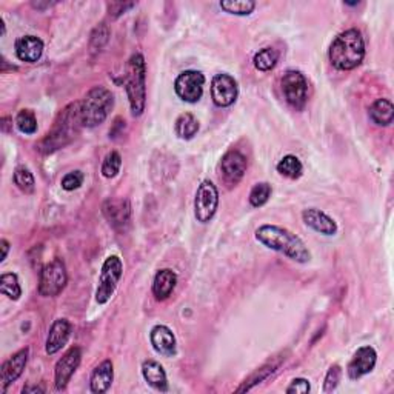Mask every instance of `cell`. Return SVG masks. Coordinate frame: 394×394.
I'll use <instances>...</instances> for the list:
<instances>
[{"instance_id":"1","label":"cell","mask_w":394,"mask_h":394,"mask_svg":"<svg viewBox=\"0 0 394 394\" xmlns=\"http://www.w3.org/2000/svg\"><path fill=\"white\" fill-rule=\"evenodd\" d=\"M256 239L269 250L281 253L297 264H308L311 260V253L304 240L283 227L262 225L256 230Z\"/></svg>"},{"instance_id":"2","label":"cell","mask_w":394,"mask_h":394,"mask_svg":"<svg viewBox=\"0 0 394 394\" xmlns=\"http://www.w3.org/2000/svg\"><path fill=\"white\" fill-rule=\"evenodd\" d=\"M328 57L336 70L352 71L359 67L365 57V42L361 31L347 30L340 33L331 43Z\"/></svg>"},{"instance_id":"3","label":"cell","mask_w":394,"mask_h":394,"mask_svg":"<svg viewBox=\"0 0 394 394\" xmlns=\"http://www.w3.org/2000/svg\"><path fill=\"white\" fill-rule=\"evenodd\" d=\"M82 118H80V102H74L70 104L67 108H63V111L57 118L53 129L49 131L47 137L43 139L39 145V150L45 155L54 152L65 145H68L72 139H74L79 133V129L82 128Z\"/></svg>"},{"instance_id":"4","label":"cell","mask_w":394,"mask_h":394,"mask_svg":"<svg viewBox=\"0 0 394 394\" xmlns=\"http://www.w3.org/2000/svg\"><path fill=\"white\" fill-rule=\"evenodd\" d=\"M147 63L142 54L131 56L127 63V74H125V90L129 100L131 114L137 118L145 111V104H147Z\"/></svg>"},{"instance_id":"5","label":"cell","mask_w":394,"mask_h":394,"mask_svg":"<svg viewBox=\"0 0 394 394\" xmlns=\"http://www.w3.org/2000/svg\"><path fill=\"white\" fill-rule=\"evenodd\" d=\"M113 107L114 97L111 91L104 88V86H94L86 94L85 99L80 102L82 125L86 128H94L104 123Z\"/></svg>"},{"instance_id":"6","label":"cell","mask_w":394,"mask_h":394,"mask_svg":"<svg viewBox=\"0 0 394 394\" xmlns=\"http://www.w3.org/2000/svg\"><path fill=\"white\" fill-rule=\"evenodd\" d=\"M68 274L62 259H54L42 268L39 277V294L43 297H54L61 294L67 287Z\"/></svg>"},{"instance_id":"7","label":"cell","mask_w":394,"mask_h":394,"mask_svg":"<svg viewBox=\"0 0 394 394\" xmlns=\"http://www.w3.org/2000/svg\"><path fill=\"white\" fill-rule=\"evenodd\" d=\"M122 273H123V264L118 256H109L105 259L99 277V287L96 290L97 304L104 305L113 297L122 277Z\"/></svg>"},{"instance_id":"8","label":"cell","mask_w":394,"mask_h":394,"mask_svg":"<svg viewBox=\"0 0 394 394\" xmlns=\"http://www.w3.org/2000/svg\"><path fill=\"white\" fill-rule=\"evenodd\" d=\"M282 93L283 97L294 109H304L306 99H308V82L301 71L290 70L283 74L282 80Z\"/></svg>"},{"instance_id":"9","label":"cell","mask_w":394,"mask_h":394,"mask_svg":"<svg viewBox=\"0 0 394 394\" xmlns=\"http://www.w3.org/2000/svg\"><path fill=\"white\" fill-rule=\"evenodd\" d=\"M219 207V191L211 180H203L197 188L194 199V214L200 223H207L214 217Z\"/></svg>"},{"instance_id":"10","label":"cell","mask_w":394,"mask_h":394,"mask_svg":"<svg viewBox=\"0 0 394 394\" xmlns=\"http://www.w3.org/2000/svg\"><path fill=\"white\" fill-rule=\"evenodd\" d=\"M203 85H205V76L200 71L188 70L178 76L176 82H174V90L184 102L196 104L202 97Z\"/></svg>"},{"instance_id":"11","label":"cell","mask_w":394,"mask_h":394,"mask_svg":"<svg viewBox=\"0 0 394 394\" xmlns=\"http://www.w3.org/2000/svg\"><path fill=\"white\" fill-rule=\"evenodd\" d=\"M239 94L237 82L230 74H216L211 82V97L219 108H227L235 104Z\"/></svg>"},{"instance_id":"12","label":"cell","mask_w":394,"mask_h":394,"mask_svg":"<svg viewBox=\"0 0 394 394\" xmlns=\"http://www.w3.org/2000/svg\"><path fill=\"white\" fill-rule=\"evenodd\" d=\"M80 361H82V349L79 347H72L63 354L62 359L56 363L54 384L57 391L65 390V386L68 385L72 375H74L76 370L79 368Z\"/></svg>"},{"instance_id":"13","label":"cell","mask_w":394,"mask_h":394,"mask_svg":"<svg viewBox=\"0 0 394 394\" xmlns=\"http://www.w3.org/2000/svg\"><path fill=\"white\" fill-rule=\"evenodd\" d=\"M376 362H377L376 349L373 347H370V345L361 347L354 353L353 359L349 361L347 373H348L349 379L357 381V379H361L362 376L371 373V371H373L375 367H376Z\"/></svg>"},{"instance_id":"14","label":"cell","mask_w":394,"mask_h":394,"mask_svg":"<svg viewBox=\"0 0 394 394\" xmlns=\"http://www.w3.org/2000/svg\"><path fill=\"white\" fill-rule=\"evenodd\" d=\"M104 216L116 230H125L131 221V205L127 199H108L105 200Z\"/></svg>"},{"instance_id":"15","label":"cell","mask_w":394,"mask_h":394,"mask_svg":"<svg viewBox=\"0 0 394 394\" xmlns=\"http://www.w3.org/2000/svg\"><path fill=\"white\" fill-rule=\"evenodd\" d=\"M28 354H30V349L24 348L20 352L14 353L10 359H6L2 365V370H0V381H2V391H5L8 386L16 382L17 379L24 373V370L26 367L28 362Z\"/></svg>"},{"instance_id":"16","label":"cell","mask_w":394,"mask_h":394,"mask_svg":"<svg viewBox=\"0 0 394 394\" xmlns=\"http://www.w3.org/2000/svg\"><path fill=\"white\" fill-rule=\"evenodd\" d=\"M246 166H248L246 157L237 150L228 151L227 155L222 157V162H221L222 174H223L225 180L230 182V184L233 185L239 184L240 179L245 176Z\"/></svg>"},{"instance_id":"17","label":"cell","mask_w":394,"mask_h":394,"mask_svg":"<svg viewBox=\"0 0 394 394\" xmlns=\"http://www.w3.org/2000/svg\"><path fill=\"white\" fill-rule=\"evenodd\" d=\"M302 219L306 227H310L311 230H315L324 236H334L338 233V223H336L334 219L317 208L304 210Z\"/></svg>"},{"instance_id":"18","label":"cell","mask_w":394,"mask_h":394,"mask_svg":"<svg viewBox=\"0 0 394 394\" xmlns=\"http://www.w3.org/2000/svg\"><path fill=\"white\" fill-rule=\"evenodd\" d=\"M72 326L67 319H57L49 328L45 349L49 356L59 353L70 340Z\"/></svg>"},{"instance_id":"19","label":"cell","mask_w":394,"mask_h":394,"mask_svg":"<svg viewBox=\"0 0 394 394\" xmlns=\"http://www.w3.org/2000/svg\"><path fill=\"white\" fill-rule=\"evenodd\" d=\"M150 340L152 348L156 349L159 354L165 357H173L178 353L176 338H174L173 331L165 325H156L150 333Z\"/></svg>"},{"instance_id":"20","label":"cell","mask_w":394,"mask_h":394,"mask_svg":"<svg viewBox=\"0 0 394 394\" xmlns=\"http://www.w3.org/2000/svg\"><path fill=\"white\" fill-rule=\"evenodd\" d=\"M43 54V42L36 36H24L16 40L17 59L26 63L38 62Z\"/></svg>"},{"instance_id":"21","label":"cell","mask_w":394,"mask_h":394,"mask_svg":"<svg viewBox=\"0 0 394 394\" xmlns=\"http://www.w3.org/2000/svg\"><path fill=\"white\" fill-rule=\"evenodd\" d=\"M178 276L170 268H164L157 271L155 282H152V294L157 301H165L171 296V293L176 288Z\"/></svg>"},{"instance_id":"22","label":"cell","mask_w":394,"mask_h":394,"mask_svg":"<svg viewBox=\"0 0 394 394\" xmlns=\"http://www.w3.org/2000/svg\"><path fill=\"white\" fill-rule=\"evenodd\" d=\"M114 379V370H113V362L111 361H104L100 365L94 368L90 381V388L93 393L102 394L109 390V386L113 384Z\"/></svg>"},{"instance_id":"23","label":"cell","mask_w":394,"mask_h":394,"mask_svg":"<svg viewBox=\"0 0 394 394\" xmlns=\"http://www.w3.org/2000/svg\"><path fill=\"white\" fill-rule=\"evenodd\" d=\"M142 376L145 381L157 391H168V379L162 365L156 361H145L142 363Z\"/></svg>"},{"instance_id":"24","label":"cell","mask_w":394,"mask_h":394,"mask_svg":"<svg viewBox=\"0 0 394 394\" xmlns=\"http://www.w3.org/2000/svg\"><path fill=\"white\" fill-rule=\"evenodd\" d=\"M370 119L379 127H388L394 119V107L388 99H377L370 107Z\"/></svg>"},{"instance_id":"25","label":"cell","mask_w":394,"mask_h":394,"mask_svg":"<svg viewBox=\"0 0 394 394\" xmlns=\"http://www.w3.org/2000/svg\"><path fill=\"white\" fill-rule=\"evenodd\" d=\"M277 173L282 174L283 178H288L291 180H296L302 176L304 165L299 157L293 155H287L279 164H277Z\"/></svg>"},{"instance_id":"26","label":"cell","mask_w":394,"mask_h":394,"mask_svg":"<svg viewBox=\"0 0 394 394\" xmlns=\"http://www.w3.org/2000/svg\"><path fill=\"white\" fill-rule=\"evenodd\" d=\"M197 131H199V122L191 113H184L179 116V119L176 120V134L180 139L189 141L197 134Z\"/></svg>"},{"instance_id":"27","label":"cell","mask_w":394,"mask_h":394,"mask_svg":"<svg viewBox=\"0 0 394 394\" xmlns=\"http://www.w3.org/2000/svg\"><path fill=\"white\" fill-rule=\"evenodd\" d=\"M219 6L225 13L235 14V16H250L256 8V2L253 0H222Z\"/></svg>"},{"instance_id":"28","label":"cell","mask_w":394,"mask_h":394,"mask_svg":"<svg viewBox=\"0 0 394 394\" xmlns=\"http://www.w3.org/2000/svg\"><path fill=\"white\" fill-rule=\"evenodd\" d=\"M279 61V53L274 48H264L254 54L253 63L259 71H271Z\"/></svg>"},{"instance_id":"29","label":"cell","mask_w":394,"mask_h":394,"mask_svg":"<svg viewBox=\"0 0 394 394\" xmlns=\"http://www.w3.org/2000/svg\"><path fill=\"white\" fill-rule=\"evenodd\" d=\"M0 291L11 301H17L22 296V288L19 283V277L14 273H5L0 276Z\"/></svg>"},{"instance_id":"30","label":"cell","mask_w":394,"mask_h":394,"mask_svg":"<svg viewBox=\"0 0 394 394\" xmlns=\"http://www.w3.org/2000/svg\"><path fill=\"white\" fill-rule=\"evenodd\" d=\"M13 179H14V184L17 185L20 191H24L26 194H30V193L34 191L36 180H34L33 173L28 170L26 166H17L16 171H14Z\"/></svg>"},{"instance_id":"31","label":"cell","mask_w":394,"mask_h":394,"mask_svg":"<svg viewBox=\"0 0 394 394\" xmlns=\"http://www.w3.org/2000/svg\"><path fill=\"white\" fill-rule=\"evenodd\" d=\"M16 127L20 133L31 136L38 131V119L31 109H20L16 118Z\"/></svg>"},{"instance_id":"32","label":"cell","mask_w":394,"mask_h":394,"mask_svg":"<svg viewBox=\"0 0 394 394\" xmlns=\"http://www.w3.org/2000/svg\"><path fill=\"white\" fill-rule=\"evenodd\" d=\"M122 166V157L118 151L108 152L107 157L104 159V164H102V176L105 179H113L118 176L120 173Z\"/></svg>"},{"instance_id":"33","label":"cell","mask_w":394,"mask_h":394,"mask_svg":"<svg viewBox=\"0 0 394 394\" xmlns=\"http://www.w3.org/2000/svg\"><path fill=\"white\" fill-rule=\"evenodd\" d=\"M271 185L267 184V182H260V184L254 185L251 193H250V203L254 208H259V207H264L265 203L269 200V197H271Z\"/></svg>"},{"instance_id":"34","label":"cell","mask_w":394,"mask_h":394,"mask_svg":"<svg viewBox=\"0 0 394 394\" xmlns=\"http://www.w3.org/2000/svg\"><path fill=\"white\" fill-rule=\"evenodd\" d=\"M108 40H109V28L107 26V24H100L91 34L90 47L93 51H100L107 45Z\"/></svg>"},{"instance_id":"35","label":"cell","mask_w":394,"mask_h":394,"mask_svg":"<svg viewBox=\"0 0 394 394\" xmlns=\"http://www.w3.org/2000/svg\"><path fill=\"white\" fill-rule=\"evenodd\" d=\"M276 368H277V365H267V367L260 368V370H259V371H256V373H254L250 379H248V381L244 384V386H240V388H239L237 391L240 393V391H248V390H251L254 385L260 384L262 381H264V379H267L269 375H271Z\"/></svg>"},{"instance_id":"36","label":"cell","mask_w":394,"mask_h":394,"mask_svg":"<svg viewBox=\"0 0 394 394\" xmlns=\"http://www.w3.org/2000/svg\"><path fill=\"white\" fill-rule=\"evenodd\" d=\"M340 376H342V370L339 365H333V367L328 370V373L325 376V381H324V391L325 393H331L336 388H338V385L340 382Z\"/></svg>"},{"instance_id":"37","label":"cell","mask_w":394,"mask_h":394,"mask_svg":"<svg viewBox=\"0 0 394 394\" xmlns=\"http://www.w3.org/2000/svg\"><path fill=\"white\" fill-rule=\"evenodd\" d=\"M84 184V174L82 171H71L65 174L62 179V188L65 191H74V189L80 188Z\"/></svg>"},{"instance_id":"38","label":"cell","mask_w":394,"mask_h":394,"mask_svg":"<svg viewBox=\"0 0 394 394\" xmlns=\"http://www.w3.org/2000/svg\"><path fill=\"white\" fill-rule=\"evenodd\" d=\"M310 390H311L310 382L306 381V379H304V377H297V379H293V381H291L290 386L285 391L287 393H301V394H305V393H310Z\"/></svg>"},{"instance_id":"39","label":"cell","mask_w":394,"mask_h":394,"mask_svg":"<svg viewBox=\"0 0 394 394\" xmlns=\"http://www.w3.org/2000/svg\"><path fill=\"white\" fill-rule=\"evenodd\" d=\"M136 3H123V2H111L108 3V11L113 17H119L123 13H127L129 8H134Z\"/></svg>"},{"instance_id":"40","label":"cell","mask_w":394,"mask_h":394,"mask_svg":"<svg viewBox=\"0 0 394 394\" xmlns=\"http://www.w3.org/2000/svg\"><path fill=\"white\" fill-rule=\"evenodd\" d=\"M0 245H2V259H0V262H3L6 259V256H8L10 244H8V240H6V239H2V242H0Z\"/></svg>"},{"instance_id":"41","label":"cell","mask_w":394,"mask_h":394,"mask_svg":"<svg viewBox=\"0 0 394 394\" xmlns=\"http://www.w3.org/2000/svg\"><path fill=\"white\" fill-rule=\"evenodd\" d=\"M24 393H45L42 386H25Z\"/></svg>"},{"instance_id":"42","label":"cell","mask_w":394,"mask_h":394,"mask_svg":"<svg viewBox=\"0 0 394 394\" xmlns=\"http://www.w3.org/2000/svg\"><path fill=\"white\" fill-rule=\"evenodd\" d=\"M54 3H40V2H33V6L38 10H43V8H48V6H53Z\"/></svg>"}]
</instances>
